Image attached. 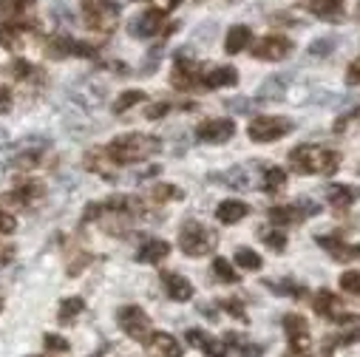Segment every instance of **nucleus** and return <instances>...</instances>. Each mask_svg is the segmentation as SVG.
I'll return each instance as SVG.
<instances>
[{
    "instance_id": "f257e3e1",
    "label": "nucleus",
    "mask_w": 360,
    "mask_h": 357,
    "mask_svg": "<svg viewBox=\"0 0 360 357\" xmlns=\"http://www.w3.org/2000/svg\"><path fill=\"white\" fill-rule=\"evenodd\" d=\"M159 150H162V142H159V136H150V134H122L105 145V153L111 156L114 164L145 162V159L156 156Z\"/></svg>"
},
{
    "instance_id": "f03ea898",
    "label": "nucleus",
    "mask_w": 360,
    "mask_h": 357,
    "mask_svg": "<svg viewBox=\"0 0 360 357\" xmlns=\"http://www.w3.org/2000/svg\"><path fill=\"white\" fill-rule=\"evenodd\" d=\"M290 167L301 176H309V173H323V176H335L338 167H340V153L335 150H326V148H318V145H298L290 150Z\"/></svg>"
},
{
    "instance_id": "7ed1b4c3",
    "label": "nucleus",
    "mask_w": 360,
    "mask_h": 357,
    "mask_svg": "<svg viewBox=\"0 0 360 357\" xmlns=\"http://www.w3.org/2000/svg\"><path fill=\"white\" fill-rule=\"evenodd\" d=\"M216 244H219V235L210 227H205L202 221L191 219V221H185L182 227H179V247H182V252L191 255V258L210 255L216 249Z\"/></svg>"
},
{
    "instance_id": "20e7f679",
    "label": "nucleus",
    "mask_w": 360,
    "mask_h": 357,
    "mask_svg": "<svg viewBox=\"0 0 360 357\" xmlns=\"http://www.w3.org/2000/svg\"><path fill=\"white\" fill-rule=\"evenodd\" d=\"M82 15L85 26L100 34H111L117 29L120 18V4L117 0H82Z\"/></svg>"
},
{
    "instance_id": "39448f33",
    "label": "nucleus",
    "mask_w": 360,
    "mask_h": 357,
    "mask_svg": "<svg viewBox=\"0 0 360 357\" xmlns=\"http://www.w3.org/2000/svg\"><path fill=\"white\" fill-rule=\"evenodd\" d=\"M170 85L176 91H205V71L199 68L196 60H191L188 54L179 51L173 71H170Z\"/></svg>"
},
{
    "instance_id": "423d86ee",
    "label": "nucleus",
    "mask_w": 360,
    "mask_h": 357,
    "mask_svg": "<svg viewBox=\"0 0 360 357\" xmlns=\"http://www.w3.org/2000/svg\"><path fill=\"white\" fill-rule=\"evenodd\" d=\"M117 326L131 337V340H136V343H148L150 340V335H153V326H150V318L145 315V309L142 306H136V304H128V306H122L120 312H117Z\"/></svg>"
},
{
    "instance_id": "0eeeda50",
    "label": "nucleus",
    "mask_w": 360,
    "mask_h": 357,
    "mask_svg": "<svg viewBox=\"0 0 360 357\" xmlns=\"http://www.w3.org/2000/svg\"><path fill=\"white\" fill-rule=\"evenodd\" d=\"M292 131V119L287 117H255L247 125V136L258 145H269V142H278Z\"/></svg>"
},
{
    "instance_id": "6e6552de",
    "label": "nucleus",
    "mask_w": 360,
    "mask_h": 357,
    "mask_svg": "<svg viewBox=\"0 0 360 357\" xmlns=\"http://www.w3.org/2000/svg\"><path fill=\"white\" fill-rule=\"evenodd\" d=\"M43 51L51 57V60H63V57H97V48L91 43H82V40H74L68 34H54L46 40Z\"/></svg>"
},
{
    "instance_id": "1a4fd4ad",
    "label": "nucleus",
    "mask_w": 360,
    "mask_h": 357,
    "mask_svg": "<svg viewBox=\"0 0 360 357\" xmlns=\"http://www.w3.org/2000/svg\"><path fill=\"white\" fill-rule=\"evenodd\" d=\"M250 54H252L255 60L281 63V60H287V57L292 54V40L284 37V34H266V37H261V40L252 43Z\"/></svg>"
},
{
    "instance_id": "9d476101",
    "label": "nucleus",
    "mask_w": 360,
    "mask_h": 357,
    "mask_svg": "<svg viewBox=\"0 0 360 357\" xmlns=\"http://www.w3.org/2000/svg\"><path fill=\"white\" fill-rule=\"evenodd\" d=\"M236 134V122L227 119V117H219V119H205L199 128H196V139L205 142V145H224L230 142Z\"/></svg>"
},
{
    "instance_id": "9b49d317",
    "label": "nucleus",
    "mask_w": 360,
    "mask_h": 357,
    "mask_svg": "<svg viewBox=\"0 0 360 357\" xmlns=\"http://www.w3.org/2000/svg\"><path fill=\"white\" fill-rule=\"evenodd\" d=\"M315 312H318L321 318L332 320V323H360V318H354V315H343V304H340V298H338L335 292H329V290H321V292L315 295Z\"/></svg>"
},
{
    "instance_id": "f8f14e48",
    "label": "nucleus",
    "mask_w": 360,
    "mask_h": 357,
    "mask_svg": "<svg viewBox=\"0 0 360 357\" xmlns=\"http://www.w3.org/2000/svg\"><path fill=\"white\" fill-rule=\"evenodd\" d=\"M165 18L167 15L162 9H148L131 23V34L139 40H148V37H156L159 32H173V26H165Z\"/></svg>"
},
{
    "instance_id": "ddd939ff",
    "label": "nucleus",
    "mask_w": 360,
    "mask_h": 357,
    "mask_svg": "<svg viewBox=\"0 0 360 357\" xmlns=\"http://www.w3.org/2000/svg\"><path fill=\"white\" fill-rule=\"evenodd\" d=\"M284 332H287V340H290L292 351H301V354L309 351L312 337H309V323H307L304 315H295V312L284 315Z\"/></svg>"
},
{
    "instance_id": "4468645a",
    "label": "nucleus",
    "mask_w": 360,
    "mask_h": 357,
    "mask_svg": "<svg viewBox=\"0 0 360 357\" xmlns=\"http://www.w3.org/2000/svg\"><path fill=\"white\" fill-rule=\"evenodd\" d=\"M37 23L34 20H23V18H6L0 20V46H4L6 51H15L20 46V37L23 32H34Z\"/></svg>"
},
{
    "instance_id": "2eb2a0df",
    "label": "nucleus",
    "mask_w": 360,
    "mask_h": 357,
    "mask_svg": "<svg viewBox=\"0 0 360 357\" xmlns=\"http://www.w3.org/2000/svg\"><path fill=\"white\" fill-rule=\"evenodd\" d=\"M159 278H162V284H165V292H167V298L170 301H179V304H185V301H191L193 298V284L182 275V273H173V270H162L159 273Z\"/></svg>"
},
{
    "instance_id": "dca6fc26",
    "label": "nucleus",
    "mask_w": 360,
    "mask_h": 357,
    "mask_svg": "<svg viewBox=\"0 0 360 357\" xmlns=\"http://www.w3.org/2000/svg\"><path fill=\"white\" fill-rule=\"evenodd\" d=\"M85 170H91L97 173L103 182H117V164L111 162V156L105 153V148H94V150H88L85 159H82Z\"/></svg>"
},
{
    "instance_id": "f3484780",
    "label": "nucleus",
    "mask_w": 360,
    "mask_h": 357,
    "mask_svg": "<svg viewBox=\"0 0 360 357\" xmlns=\"http://www.w3.org/2000/svg\"><path fill=\"white\" fill-rule=\"evenodd\" d=\"M188 343H191L193 349L205 351L207 357H227V354H230V346L224 343V337H213V335H207V332H202V329H191V332H188Z\"/></svg>"
},
{
    "instance_id": "a211bd4d",
    "label": "nucleus",
    "mask_w": 360,
    "mask_h": 357,
    "mask_svg": "<svg viewBox=\"0 0 360 357\" xmlns=\"http://www.w3.org/2000/svg\"><path fill=\"white\" fill-rule=\"evenodd\" d=\"M150 357H182V343L167 332H153L150 340L145 343Z\"/></svg>"
},
{
    "instance_id": "6ab92c4d",
    "label": "nucleus",
    "mask_w": 360,
    "mask_h": 357,
    "mask_svg": "<svg viewBox=\"0 0 360 357\" xmlns=\"http://www.w3.org/2000/svg\"><path fill=\"white\" fill-rule=\"evenodd\" d=\"M43 196H46V185H43V182H34V178H26V182H20V185L6 196V202L18 205V207H29V205L40 202Z\"/></svg>"
},
{
    "instance_id": "aec40b11",
    "label": "nucleus",
    "mask_w": 360,
    "mask_h": 357,
    "mask_svg": "<svg viewBox=\"0 0 360 357\" xmlns=\"http://www.w3.org/2000/svg\"><path fill=\"white\" fill-rule=\"evenodd\" d=\"M261 100H295V85L290 77H269L261 82Z\"/></svg>"
},
{
    "instance_id": "412c9836",
    "label": "nucleus",
    "mask_w": 360,
    "mask_h": 357,
    "mask_svg": "<svg viewBox=\"0 0 360 357\" xmlns=\"http://www.w3.org/2000/svg\"><path fill=\"white\" fill-rule=\"evenodd\" d=\"M266 219L273 227H292V224H301L307 216L301 210V205H276V207H269L266 210Z\"/></svg>"
},
{
    "instance_id": "4be33fe9",
    "label": "nucleus",
    "mask_w": 360,
    "mask_h": 357,
    "mask_svg": "<svg viewBox=\"0 0 360 357\" xmlns=\"http://www.w3.org/2000/svg\"><path fill=\"white\" fill-rule=\"evenodd\" d=\"M307 9L315 15V18H321V20H326V23H340L343 20V0H309L307 4Z\"/></svg>"
},
{
    "instance_id": "5701e85b",
    "label": "nucleus",
    "mask_w": 360,
    "mask_h": 357,
    "mask_svg": "<svg viewBox=\"0 0 360 357\" xmlns=\"http://www.w3.org/2000/svg\"><path fill=\"white\" fill-rule=\"evenodd\" d=\"M170 255V244L165 238H148L139 249H136V261L139 264H159Z\"/></svg>"
},
{
    "instance_id": "b1692460",
    "label": "nucleus",
    "mask_w": 360,
    "mask_h": 357,
    "mask_svg": "<svg viewBox=\"0 0 360 357\" xmlns=\"http://www.w3.org/2000/svg\"><path fill=\"white\" fill-rule=\"evenodd\" d=\"M238 82V71L233 65H219L210 74H205V91H216V88H233Z\"/></svg>"
},
{
    "instance_id": "393cba45",
    "label": "nucleus",
    "mask_w": 360,
    "mask_h": 357,
    "mask_svg": "<svg viewBox=\"0 0 360 357\" xmlns=\"http://www.w3.org/2000/svg\"><path fill=\"white\" fill-rule=\"evenodd\" d=\"M247 216H250V205H247V202L230 199V202H221V205L216 207V219H219L221 224H238V221L247 219Z\"/></svg>"
},
{
    "instance_id": "a878e982",
    "label": "nucleus",
    "mask_w": 360,
    "mask_h": 357,
    "mask_svg": "<svg viewBox=\"0 0 360 357\" xmlns=\"http://www.w3.org/2000/svg\"><path fill=\"white\" fill-rule=\"evenodd\" d=\"M250 43H252L250 26H233L227 32V37H224V51L227 54H241L244 48H250Z\"/></svg>"
},
{
    "instance_id": "bb28decb",
    "label": "nucleus",
    "mask_w": 360,
    "mask_h": 357,
    "mask_svg": "<svg viewBox=\"0 0 360 357\" xmlns=\"http://www.w3.org/2000/svg\"><path fill=\"white\" fill-rule=\"evenodd\" d=\"M315 244L323 247V249H326L332 258H338V261H349V258H354L352 244H346V241L338 238V235H315Z\"/></svg>"
},
{
    "instance_id": "cd10ccee",
    "label": "nucleus",
    "mask_w": 360,
    "mask_h": 357,
    "mask_svg": "<svg viewBox=\"0 0 360 357\" xmlns=\"http://www.w3.org/2000/svg\"><path fill=\"white\" fill-rule=\"evenodd\" d=\"M210 178L213 182H224L227 188H236V190H247L250 188V170L247 167H230L224 173H213Z\"/></svg>"
},
{
    "instance_id": "c85d7f7f",
    "label": "nucleus",
    "mask_w": 360,
    "mask_h": 357,
    "mask_svg": "<svg viewBox=\"0 0 360 357\" xmlns=\"http://www.w3.org/2000/svg\"><path fill=\"white\" fill-rule=\"evenodd\" d=\"M261 188H264V193H281V190L287 188V173H284V167H278V164L264 167V173H261Z\"/></svg>"
},
{
    "instance_id": "c756f323",
    "label": "nucleus",
    "mask_w": 360,
    "mask_h": 357,
    "mask_svg": "<svg viewBox=\"0 0 360 357\" xmlns=\"http://www.w3.org/2000/svg\"><path fill=\"white\" fill-rule=\"evenodd\" d=\"M357 199V190L354 188H349V185H332L329 188V193H326V202L332 205V207H338V210H346V207H352V202Z\"/></svg>"
},
{
    "instance_id": "7c9ffc66",
    "label": "nucleus",
    "mask_w": 360,
    "mask_h": 357,
    "mask_svg": "<svg viewBox=\"0 0 360 357\" xmlns=\"http://www.w3.org/2000/svg\"><path fill=\"white\" fill-rule=\"evenodd\" d=\"M224 343L230 346V349H236L241 357H258L261 351H264V346H258V343H250L244 335H238V332H227L224 335Z\"/></svg>"
},
{
    "instance_id": "2f4dec72",
    "label": "nucleus",
    "mask_w": 360,
    "mask_h": 357,
    "mask_svg": "<svg viewBox=\"0 0 360 357\" xmlns=\"http://www.w3.org/2000/svg\"><path fill=\"white\" fill-rule=\"evenodd\" d=\"M264 287H266V290H273L276 295L298 298V301L307 295V287H304V284H298V281H292V278H287V281H264Z\"/></svg>"
},
{
    "instance_id": "473e14b6",
    "label": "nucleus",
    "mask_w": 360,
    "mask_h": 357,
    "mask_svg": "<svg viewBox=\"0 0 360 357\" xmlns=\"http://www.w3.org/2000/svg\"><path fill=\"white\" fill-rule=\"evenodd\" d=\"M360 340V323H354L352 329L346 332H338V335H329V340H323V349L326 351H335V349H343V346H352Z\"/></svg>"
},
{
    "instance_id": "72a5a7b5",
    "label": "nucleus",
    "mask_w": 360,
    "mask_h": 357,
    "mask_svg": "<svg viewBox=\"0 0 360 357\" xmlns=\"http://www.w3.org/2000/svg\"><path fill=\"white\" fill-rule=\"evenodd\" d=\"M210 270H213V275H216V281H221V284H238L241 281V275L233 270V264L227 261V258H213V264H210Z\"/></svg>"
},
{
    "instance_id": "f704fd0d",
    "label": "nucleus",
    "mask_w": 360,
    "mask_h": 357,
    "mask_svg": "<svg viewBox=\"0 0 360 357\" xmlns=\"http://www.w3.org/2000/svg\"><path fill=\"white\" fill-rule=\"evenodd\" d=\"M82 312H85V301L74 295V298H65V301L60 304L57 320H60V323H74V320H77V318H79Z\"/></svg>"
},
{
    "instance_id": "c9c22d12",
    "label": "nucleus",
    "mask_w": 360,
    "mask_h": 357,
    "mask_svg": "<svg viewBox=\"0 0 360 357\" xmlns=\"http://www.w3.org/2000/svg\"><path fill=\"white\" fill-rule=\"evenodd\" d=\"M145 100H148V94H145V91H136V88H131V91H122V94L114 100V114H125V111L142 105Z\"/></svg>"
},
{
    "instance_id": "e433bc0d",
    "label": "nucleus",
    "mask_w": 360,
    "mask_h": 357,
    "mask_svg": "<svg viewBox=\"0 0 360 357\" xmlns=\"http://www.w3.org/2000/svg\"><path fill=\"white\" fill-rule=\"evenodd\" d=\"M150 199H156V202H182V199H185V190H179V188H173V185L159 182V185L150 188Z\"/></svg>"
},
{
    "instance_id": "4c0bfd02",
    "label": "nucleus",
    "mask_w": 360,
    "mask_h": 357,
    "mask_svg": "<svg viewBox=\"0 0 360 357\" xmlns=\"http://www.w3.org/2000/svg\"><path fill=\"white\" fill-rule=\"evenodd\" d=\"M258 235H261V241H264L269 249H276V252H284V249H287V235H284L278 227H266V230H261Z\"/></svg>"
},
{
    "instance_id": "58836bf2",
    "label": "nucleus",
    "mask_w": 360,
    "mask_h": 357,
    "mask_svg": "<svg viewBox=\"0 0 360 357\" xmlns=\"http://www.w3.org/2000/svg\"><path fill=\"white\" fill-rule=\"evenodd\" d=\"M236 264L241 266V270H250V273H252V270H261V264H264V261H261V255H258L255 249L241 247V249L236 252Z\"/></svg>"
},
{
    "instance_id": "ea45409f",
    "label": "nucleus",
    "mask_w": 360,
    "mask_h": 357,
    "mask_svg": "<svg viewBox=\"0 0 360 357\" xmlns=\"http://www.w3.org/2000/svg\"><path fill=\"white\" fill-rule=\"evenodd\" d=\"M340 290L349 292L352 298H360V270H346L340 275Z\"/></svg>"
},
{
    "instance_id": "a19ab883",
    "label": "nucleus",
    "mask_w": 360,
    "mask_h": 357,
    "mask_svg": "<svg viewBox=\"0 0 360 357\" xmlns=\"http://www.w3.org/2000/svg\"><path fill=\"white\" fill-rule=\"evenodd\" d=\"M32 6H34V0H4V4H0V12H6L9 18H23V12Z\"/></svg>"
},
{
    "instance_id": "79ce46f5",
    "label": "nucleus",
    "mask_w": 360,
    "mask_h": 357,
    "mask_svg": "<svg viewBox=\"0 0 360 357\" xmlns=\"http://www.w3.org/2000/svg\"><path fill=\"white\" fill-rule=\"evenodd\" d=\"M335 48H338V40H335V37H321V40H315V43L309 46V54H312V57H329Z\"/></svg>"
},
{
    "instance_id": "37998d69",
    "label": "nucleus",
    "mask_w": 360,
    "mask_h": 357,
    "mask_svg": "<svg viewBox=\"0 0 360 357\" xmlns=\"http://www.w3.org/2000/svg\"><path fill=\"white\" fill-rule=\"evenodd\" d=\"M43 349L51 351V354H63V351H68V340L49 332V335H43Z\"/></svg>"
},
{
    "instance_id": "c03bdc74",
    "label": "nucleus",
    "mask_w": 360,
    "mask_h": 357,
    "mask_svg": "<svg viewBox=\"0 0 360 357\" xmlns=\"http://www.w3.org/2000/svg\"><path fill=\"white\" fill-rule=\"evenodd\" d=\"M233 318H238L241 323H247V309H244V301H238V298H230V301H224L221 304Z\"/></svg>"
},
{
    "instance_id": "a18cd8bd",
    "label": "nucleus",
    "mask_w": 360,
    "mask_h": 357,
    "mask_svg": "<svg viewBox=\"0 0 360 357\" xmlns=\"http://www.w3.org/2000/svg\"><path fill=\"white\" fill-rule=\"evenodd\" d=\"M12 74H15L18 79H26V77L34 74V68H32V63H26V60H15V63H12Z\"/></svg>"
},
{
    "instance_id": "49530a36",
    "label": "nucleus",
    "mask_w": 360,
    "mask_h": 357,
    "mask_svg": "<svg viewBox=\"0 0 360 357\" xmlns=\"http://www.w3.org/2000/svg\"><path fill=\"white\" fill-rule=\"evenodd\" d=\"M15 230H18L15 216H12V213H6V210H0V233L9 235V233H15Z\"/></svg>"
},
{
    "instance_id": "de8ad7c7",
    "label": "nucleus",
    "mask_w": 360,
    "mask_h": 357,
    "mask_svg": "<svg viewBox=\"0 0 360 357\" xmlns=\"http://www.w3.org/2000/svg\"><path fill=\"white\" fill-rule=\"evenodd\" d=\"M346 85H352V88H360V57L346 68Z\"/></svg>"
},
{
    "instance_id": "09e8293b",
    "label": "nucleus",
    "mask_w": 360,
    "mask_h": 357,
    "mask_svg": "<svg viewBox=\"0 0 360 357\" xmlns=\"http://www.w3.org/2000/svg\"><path fill=\"white\" fill-rule=\"evenodd\" d=\"M12 88H6V85H0V114H9L12 111Z\"/></svg>"
},
{
    "instance_id": "8fccbe9b",
    "label": "nucleus",
    "mask_w": 360,
    "mask_h": 357,
    "mask_svg": "<svg viewBox=\"0 0 360 357\" xmlns=\"http://www.w3.org/2000/svg\"><path fill=\"white\" fill-rule=\"evenodd\" d=\"M162 57V43L159 46H153V51L145 57V68H142V74H153V68H156V60Z\"/></svg>"
},
{
    "instance_id": "3c124183",
    "label": "nucleus",
    "mask_w": 360,
    "mask_h": 357,
    "mask_svg": "<svg viewBox=\"0 0 360 357\" xmlns=\"http://www.w3.org/2000/svg\"><path fill=\"white\" fill-rule=\"evenodd\" d=\"M167 111H170V103H153V105L145 111V117H148V119H162Z\"/></svg>"
},
{
    "instance_id": "603ef678",
    "label": "nucleus",
    "mask_w": 360,
    "mask_h": 357,
    "mask_svg": "<svg viewBox=\"0 0 360 357\" xmlns=\"http://www.w3.org/2000/svg\"><path fill=\"white\" fill-rule=\"evenodd\" d=\"M15 255H18L15 244H0V266H6V264H12V261H15Z\"/></svg>"
},
{
    "instance_id": "864d4df0",
    "label": "nucleus",
    "mask_w": 360,
    "mask_h": 357,
    "mask_svg": "<svg viewBox=\"0 0 360 357\" xmlns=\"http://www.w3.org/2000/svg\"><path fill=\"white\" fill-rule=\"evenodd\" d=\"M227 108H241L238 114H250V111L255 108V103H252V100H230Z\"/></svg>"
},
{
    "instance_id": "5fc2aeb1",
    "label": "nucleus",
    "mask_w": 360,
    "mask_h": 357,
    "mask_svg": "<svg viewBox=\"0 0 360 357\" xmlns=\"http://www.w3.org/2000/svg\"><path fill=\"white\" fill-rule=\"evenodd\" d=\"M156 4H159L156 9H162L165 15H170V12H173V9L179 6V4H182V0H156Z\"/></svg>"
},
{
    "instance_id": "6e6d98bb",
    "label": "nucleus",
    "mask_w": 360,
    "mask_h": 357,
    "mask_svg": "<svg viewBox=\"0 0 360 357\" xmlns=\"http://www.w3.org/2000/svg\"><path fill=\"white\" fill-rule=\"evenodd\" d=\"M352 252H354V258H360V244H352Z\"/></svg>"
},
{
    "instance_id": "4d7b16f0",
    "label": "nucleus",
    "mask_w": 360,
    "mask_h": 357,
    "mask_svg": "<svg viewBox=\"0 0 360 357\" xmlns=\"http://www.w3.org/2000/svg\"><path fill=\"white\" fill-rule=\"evenodd\" d=\"M287 357H307V354H301V351H290Z\"/></svg>"
},
{
    "instance_id": "13d9d810",
    "label": "nucleus",
    "mask_w": 360,
    "mask_h": 357,
    "mask_svg": "<svg viewBox=\"0 0 360 357\" xmlns=\"http://www.w3.org/2000/svg\"><path fill=\"white\" fill-rule=\"evenodd\" d=\"M4 139H6V131H0V145H4Z\"/></svg>"
},
{
    "instance_id": "bf43d9fd",
    "label": "nucleus",
    "mask_w": 360,
    "mask_h": 357,
    "mask_svg": "<svg viewBox=\"0 0 360 357\" xmlns=\"http://www.w3.org/2000/svg\"><path fill=\"white\" fill-rule=\"evenodd\" d=\"M357 20H360V4H357Z\"/></svg>"
},
{
    "instance_id": "052dcab7",
    "label": "nucleus",
    "mask_w": 360,
    "mask_h": 357,
    "mask_svg": "<svg viewBox=\"0 0 360 357\" xmlns=\"http://www.w3.org/2000/svg\"><path fill=\"white\" fill-rule=\"evenodd\" d=\"M0 309H4V298H0Z\"/></svg>"
},
{
    "instance_id": "680f3d73",
    "label": "nucleus",
    "mask_w": 360,
    "mask_h": 357,
    "mask_svg": "<svg viewBox=\"0 0 360 357\" xmlns=\"http://www.w3.org/2000/svg\"><path fill=\"white\" fill-rule=\"evenodd\" d=\"M0 4H4V0H0Z\"/></svg>"
}]
</instances>
